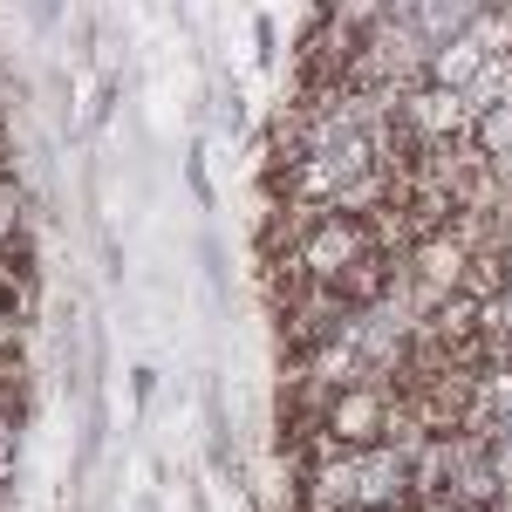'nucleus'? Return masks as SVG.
I'll use <instances>...</instances> for the list:
<instances>
[{
    "label": "nucleus",
    "mask_w": 512,
    "mask_h": 512,
    "mask_svg": "<svg viewBox=\"0 0 512 512\" xmlns=\"http://www.w3.org/2000/svg\"><path fill=\"white\" fill-rule=\"evenodd\" d=\"M485 451H492V472H499V485H506V506H512V410L485 431Z\"/></svg>",
    "instance_id": "obj_3"
},
{
    "label": "nucleus",
    "mask_w": 512,
    "mask_h": 512,
    "mask_svg": "<svg viewBox=\"0 0 512 512\" xmlns=\"http://www.w3.org/2000/svg\"><path fill=\"white\" fill-rule=\"evenodd\" d=\"M21 219H28V198H21V185L0 171V260L21 246Z\"/></svg>",
    "instance_id": "obj_1"
},
{
    "label": "nucleus",
    "mask_w": 512,
    "mask_h": 512,
    "mask_svg": "<svg viewBox=\"0 0 512 512\" xmlns=\"http://www.w3.org/2000/svg\"><path fill=\"white\" fill-rule=\"evenodd\" d=\"M390 512H437V506H390Z\"/></svg>",
    "instance_id": "obj_5"
},
{
    "label": "nucleus",
    "mask_w": 512,
    "mask_h": 512,
    "mask_svg": "<svg viewBox=\"0 0 512 512\" xmlns=\"http://www.w3.org/2000/svg\"><path fill=\"white\" fill-rule=\"evenodd\" d=\"M21 465V410H14V396H0V485L14 478Z\"/></svg>",
    "instance_id": "obj_2"
},
{
    "label": "nucleus",
    "mask_w": 512,
    "mask_h": 512,
    "mask_svg": "<svg viewBox=\"0 0 512 512\" xmlns=\"http://www.w3.org/2000/svg\"><path fill=\"white\" fill-rule=\"evenodd\" d=\"M14 301H21V280H14V267L0 260V328L14 321Z\"/></svg>",
    "instance_id": "obj_4"
}]
</instances>
